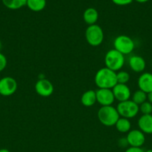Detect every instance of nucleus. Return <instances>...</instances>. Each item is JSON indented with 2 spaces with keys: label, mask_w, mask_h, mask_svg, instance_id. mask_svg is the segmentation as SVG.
Instances as JSON below:
<instances>
[{
  "label": "nucleus",
  "mask_w": 152,
  "mask_h": 152,
  "mask_svg": "<svg viewBox=\"0 0 152 152\" xmlns=\"http://www.w3.org/2000/svg\"><path fill=\"white\" fill-rule=\"evenodd\" d=\"M147 101L152 104V91L147 94Z\"/></svg>",
  "instance_id": "a878e982"
},
{
  "label": "nucleus",
  "mask_w": 152,
  "mask_h": 152,
  "mask_svg": "<svg viewBox=\"0 0 152 152\" xmlns=\"http://www.w3.org/2000/svg\"><path fill=\"white\" fill-rule=\"evenodd\" d=\"M0 152H10L9 150L6 149V148H1V149H0Z\"/></svg>",
  "instance_id": "cd10ccee"
},
{
  "label": "nucleus",
  "mask_w": 152,
  "mask_h": 152,
  "mask_svg": "<svg viewBox=\"0 0 152 152\" xmlns=\"http://www.w3.org/2000/svg\"><path fill=\"white\" fill-rule=\"evenodd\" d=\"M1 47H2V44H1V41H0V50H1Z\"/></svg>",
  "instance_id": "c756f323"
},
{
  "label": "nucleus",
  "mask_w": 152,
  "mask_h": 152,
  "mask_svg": "<svg viewBox=\"0 0 152 152\" xmlns=\"http://www.w3.org/2000/svg\"><path fill=\"white\" fill-rule=\"evenodd\" d=\"M114 4H117V5L123 6V5H128V4H131L133 1V0H112Z\"/></svg>",
  "instance_id": "b1692460"
},
{
  "label": "nucleus",
  "mask_w": 152,
  "mask_h": 152,
  "mask_svg": "<svg viewBox=\"0 0 152 152\" xmlns=\"http://www.w3.org/2000/svg\"><path fill=\"white\" fill-rule=\"evenodd\" d=\"M35 91L37 94L43 97L50 96L54 92V86L47 79H40L36 83Z\"/></svg>",
  "instance_id": "9d476101"
},
{
  "label": "nucleus",
  "mask_w": 152,
  "mask_h": 152,
  "mask_svg": "<svg viewBox=\"0 0 152 152\" xmlns=\"http://www.w3.org/2000/svg\"><path fill=\"white\" fill-rule=\"evenodd\" d=\"M83 20L88 25H92L96 23L98 19V13L96 9L89 7L83 12Z\"/></svg>",
  "instance_id": "2eb2a0df"
},
{
  "label": "nucleus",
  "mask_w": 152,
  "mask_h": 152,
  "mask_svg": "<svg viewBox=\"0 0 152 152\" xmlns=\"http://www.w3.org/2000/svg\"><path fill=\"white\" fill-rule=\"evenodd\" d=\"M94 80L98 88L112 89L117 84L116 72L106 67L102 68L97 71Z\"/></svg>",
  "instance_id": "f257e3e1"
},
{
  "label": "nucleus",
  "mask_w": 152,
  "mask_h": 152,
  "mask_svg": "<svg viewBox=\"0 0 152 152\" xmlns=\"http://www.w3.org/2000/svg\"><path fill=\"white\" fill-rule=\"evenodd\" d=\"M138 87L139 90L148 94L152 91V74L143 73L138 79Z\"/></svg>",
  "instance_id": "f8f14e48"
},
{
  "label": "nucleus",
  "mask_w": 152,
  "mask_h": 152,
  "mask_svg": "<svg viewBox=\"0 0 152 152\" xmlns=\"http://www.w3.org/2000/svg\"><path fill=\"white\" fill-rule=\"evenodd\" d=\"M145 151L142 148H139V147H131L127 148L125 152H144Z\"/></svg>",
  "instance_id": "393cba45"
},
{
  "label": "nucleus",
  "mask_w": 152,
  "mask_h": 152,
  "mask_svg": "<svg viewBox=\"0 0 152 152\" xmlns=\"http://www.w3.org/2000/svg\"><path fill=\"white\" fill-rule=\"evenodd\" d=\"M17 83L11 77H4L0 80V95L9 96L13 95L17 90Z\"/></svg>",
  "instance_id": "0eeeda50"
},
{
  "label": "nucleus",
  "mask_w": 152,
  "mask_h": 152,
  "mask_svg": "<svg viewBox=\"0 0 152 152\" xmlns=\"http://www.w3.org/2000/svg\"><path fill=\"white\" fill-rule=\"evenodd\" d=\"M126 139L128 145L131 147L141 148L145 142V137L144 133L137 129L130 131L127 134Z\"/></svg>",
  "instance_id": "1a4fd4ad"
},
{
  "label": "nucleus",
  "mask_w": 152,
  "mask_h": 152,
  "mask_svg": "<svg viewBox=\"0 0 152 152\" xmlns=\"http://www.w3.org/2000/svg\"><path fill=\"white\" fill-rule=\"evenodd\" d=\"M129 66L133 71L141 73L146 67V62L144 58L140 56H132L129 59Z\"/></svg>",
  "instance_id": "4468645a"
},
{
  "label": "nucleus",
  "mask_w": 152,
  "mask_h": 152,
  "mask_svg": "<svg viewBox=\"0 0 152 152\" xmlns=\"http://www.w3.org/2000/svg\"><path fill=\"white\" fill-rule=\"evenodd\" d=\"M115 126L118 132H121V133H128L131 131V123L129 119L120 117L116 122Z\"/></svg>",
  "instance_id": "f3484780"
},
{
  "label": "nucleus",
  "mask_w": 152,
  "mask_h": 152,
  "mask_svg": "<svg viewBox=\"0 0 152 152\" xmlns=\"http://www.w3.org/2000/svg\"><path fill=\"white\" fill-rule=\"evenodd\" d=\"M139 111H141L142 114H151L152 104L148 101H145L142 104L139 105Z\"/></svg>",
  "instance_id": "4be33fe9"
},
{
  "label": "nucleus",
  "mask_w": 152,
  "mask_h": 152,
  "mask_svg": "<svg viewBox=\"0 0 152 152\" xmlns=\"http://www.w3.org/2000/svg\"><path fill=\"white\" fill-rule=\"evenodd\" d=\"M116 79H117V83L127 85L130 80V74L127 71H119L116 73Z\"/></svg>",
  "instance_id": "412c9836"
},
{
  "label": "nucleus",
  "mask_w": 152,
  "mask_h": 152,
  "mask_svg": "<svg viewBox=\"0 0 152 152\" xmlns=\"http://www.w3.org/2000/svg\"><path fill=\"white\" fill-rule=\"evenodd\" d=\"M95 93L97 102H98L101 106L112 105L116 100L112 89L98 88Z\"/></svg>",
  "instance_id": "6e6552de"
},
{
  "label": "nucleus",
  "mask_w": 152,
  "mask_h": 152,
  "mask_svg": "<svg viewBox=\"0 0 152 152\" xmlns=\"http://www.w3.org/2000/svg\"><path fill=\"white\" fill-rule=\"evenodd\" d=\"M104 63L106 68L116 72L122 68L125 64V56L116 50V49H111L106 53L104 57Z\"/></svg>",
  "instance_id": "7ed1b4c3"
},
{
  "label": "nucleus",
  "mask_w": 152,
  "mask_h": 152,
  "mask_svg": "<svg viewBox=\"0 0 152 152\" xmlns=\"http://www.w3.org/2000/svg\"><path fill=\"white\" fill-rule=\"evenodd\" d=\"M4 5L10 10H17L26 5L27 0H1Z\"/></svg>",
  "instance_id": "6ab92c4d"
},
{
  "label": "nucleus",
  "mask_w": 152,
  "mask_h": 152,
  "mask_svg": "<svg viewBox=\"0 0 152 152\" xmlns=\"http://www.w3.org/2000/svg\"><path fill=\"white\" fill-rule=\"evenodd\" d=\"M136 1H138V2H139V3H145V2H146V1H149V0H136Z\"/></svg>",
  "instance_id": "bb28decb"
},
{
  "label": "nucleus",
  "mask_w": 152,
  "mask_h": 152,
  "mask_svg": "<svg viewBox=\"0 0 152 152\" xmlns=\"http://www.w3.org/2000/svg\"><path fill=\"white\" fill-rule=\"evenodd\" d=\"M104 31L99 25H89L85 31V38L88 44L93 47L100 45L104 41Z\"/></svg>",
  "instance_id": "20e7f679"
},
{
  "label": "nucleus",
  "mask_w": 152,
  "mask_h": 152,
  "mask_svg": "<svg viewBox=\"0 0 152 152\" xmlns=\"http://www.w3.org/2000/svg\"><path fill=\"white\" fill-rule=\"evenodd\" d=\"M144 152H152V149H148V150H147V151H145Z\"/></svg>",
  "instance_id": "c85d7f7f"
},
{
  "label": "nucleus",
  "mask_w": 152,
  "mask_h": 152,
  "mask_svg": "<svg viewBox=\"0 0 152 152\" xmlns=\"http://www.w3.org/2000/svg\"><path fill=\"white\" fill-rule=\"evenodd\" d=\"M131 100L135 102L136 104H137L138 105H140L143 102L147 101V94L139 89V90L136 91L133 94L132 99Z\"/></svg>",
  "instance_id": "aec40b11"
},
{
  "label": "nucleus",
  "mask_w": 152,
  "mask_h": 152,
  "mask_svg": "<svg viewBox=\"0 0 152 152\" xmlns=\"http://www.w3.org/2000/svg\"><path fill=\"white\" fill-rule=\"evenodd\" d=\"M26 5L32 11H41L46 7V0H27Z\"/></svg>",
  "instance_id": "a211bd4d"
},
{
  "label": "nucleus",
  "mask_w": 152,
  "mask_h": 152,
  "mask_svg": "<svg viewBox=\"0 0 152 152\" xmlns=\"http://www.w3.org/2000/svg\"><path fill=\"white\" fill-rule=\"evenodd\" d=\"M60 152H63V151H60Z\"/></svg>",
  "instance_id": "7c9ffc66"
},
{
  "label": "nucleus",
  "mask_w": 152,
  "mask_h": 152,
  "mask_svg": "<svg viewBox=\"0 0 152 152\" xmlns=\"http://www.w3.org/2000/svg\"><path fill=\"white\" fill-rule=\"evenodd\" d=\"M116 109L120 117L127 119L134 118L139 111V105L131 99L119 102L116 107Z\"/></svg>",
  "instance_id": "423d86ee"
},
{
  "label": "nucleus",
  "mask_w": 152,
  "mask_h": 152,
  "mask_svg": "<svg viewBox=\"0 0 152 152\" xmlns=\"http://www.w3.org/2000/svg\"><path fill=\"white\" fill-rule=\"evenodd\" d=\"M82 105L85 107H91L97 102L96 93L93 90H88L82 94L80 99Z\"/></svg>",
  "instance_id": "dca6fc26"
},
{
  "label": "nucleus",
  "mask_w": 152,
  "mask_h": 152,
  "mask_svg": "<svg viewBox=\"0 0 152 152\" xmlns=\"http://www.w3.org/2000/svg\"><path fill=\"white\" fill-rule=\"evenodd\" d=\"M7 63V61L5 56L4 54H2L1 53H0V72H1L6 68Z\"/></svg>",
  "instance_id": "5701e85b"
},
{
  "label": "nucleus",
  "mask_w": 152,
  "mask_h": 152,
  "mask_svg": "<svg viewBox=\"0 0 152 152\" xmlns=\"http://www.w3.org/2000/svg\"><path fill=\"white\" fill-rule=\"evenodd\" d=\"M97 116L100 123L107 127L115 126L118 120L120 118L116 108L112 105L101 106L98 110Z\"/></svg>",
  "instance_id": "f03ea898"
},
{
  "label": "nucleus",
  "mask_w": 152,
  "mask_h": 152,
  "mask_svg": "<svg viewBox=\"0 0 152 152\" xmlns=\"http://www.w3.org/2000/svg\"><path fill=\"white\" fill-rule=\"evenodd\" d=\"M114 49L122 54L128 55L131 53L135 48V44L132 39L127 35H119L113 41Z\"/></svg>",
  "instance_id": "39448f33"
},
{
  "label": "nucleus",
  "mask_w": 152,
  "mask_h": 152,
  "mask_svg": "<svg viewBox=\"0 0 152 152\" xmlns=\"http://www.w3.org/2000/svg\"><path fill=\"white\" fill-rule=\"evenodd\" d=\"M112 91H113L115 99L118 100L119 102L129 100L131 96V90L129 87L125 84L117 83L112 88Z\"/></svg>",
  "instance_id": "9b49d317"
},
{
  "label": "nucleus",
  "mask_w": 152,
  "mask_h": 152,
  "mask_svg": "<svg viewBox=\"0 0 152 152\" xmlns=\"http://www.w3.org/2000/svg\"><path fill=\"white\" fill-rule=\"evenodd\" d=\"M138 126L144 134H152V114H142L138 120Z\"/></svg>",
  "instance_id": "ddd939ff"
}]
</instances>
